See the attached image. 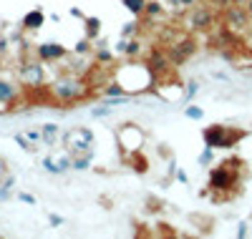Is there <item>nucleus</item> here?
Wrapping results in <instances>:
<instances>
[{"label":"nucleus","mask_w":252,"mask_h":239,"mask_svg":"<svg viewBox=\"0 0 252 239\" xmlns=\"http://www.w3.org/2000/svg\"><path fill=\"white\" fill-rule=\"evenodd\" d=\"M149 15H159L161 13V8H159V3H146V8H144Z\"/></svg>","instance_id":"obj_17"},{"label":"nucleus","mask_w":252,"mask_h":239,"mask_svg":"<svg viewBox=\"0 0 252 239\" xmlns=\"http://www.w3.org/2000/svg\"><path fill=\"white\" fill-rule=\"evenodd\" d=\"M111 114V106H103V108H94V116H106Z\"/></svg>","instance_id":"obj_19"},{"label":"nucleus","mask_w":252,"mask_h":239,"mask_svg":"<svg viewBox=\"0 0 252 239\" xmlns=\"http://www.w3.org/2000/svg\"><path fill=\"white\" fill-rule=\"evenodd\" d=\"M224 23H227L229 28H237V30L247 28V23H250L247 8H245V5H227V10H224Z\"/></svg>","instance_id":"obj_2"},{"label":"nucleus","mask_w":252,"mask_h":239,"mask_svg":"<svg viewBox=\"0 0 252 239\" xmlns=\"http://www.w3.org/2000/svg\"><path fill=\"white\" fill-rule=\"evenodd\" d=\"M245 8H247V13H250V18H252V0H247V5H245Z\"/></svg>","instance_id":"obj_29"},{"label":"nucleus","mask_w":252,"mask_h":239,"mask_svg":"<svg viewBox=\"0 0 252 239\" xmlns=\"http://www.w3.org/2000/svg\"><path fill=\"white\" fill-rule=\"evenodd\" d=\"M53 93L61 98V101H71V98H76V93H78V83L76 81H58L56 86H53Z\"/></svg>","instance_id":"obj_5"},{"label":"nucleus","mask_w":252,"mask_h":239,"mask_svg":"<svg viewBox=\"0 0 252 239\" xmlns=\"http://www.w3.org/2000/svg\"><path fill=\"white\" fill-rule=\"evenodd\" d=\"M232 184H235V177H232V171L227 169V164L209 174V186H212V189L224 191V189H232Z\"/></svg>","instance_id":"obj_3"},{"label":"nucleus","mask_w":252,"mask_h":239,"mask_svg":"<svg viewBox=\"0 0 252 239\" xmlns=\"http://www.w3.org/2000/svg\"><path fill=\"white\" fill-rule=\"evenodd\" d=\"M26 26H28V28H40V26H43V13L33 10V13L26 18Z\"/></svg>","instance_id":"obj_12"},{"label":"nucleus","mask_w":252,"mask_h":239,"mask_svg":"<svg viewBox=\"0 0 252 239\" xmlns=\"http://www.w3.org/2000/svg\"><path fill=\"white\" fill-rule=\"evenodd\" d=\"M66 146L71 154H91V146H94V134L91 128H71V131L66 134Z\"/></svg>","instance_id":"obj_1"},{"label":"nucleus","mask_w":252,"mask_h":239,"mask_svg":"<svg viewBox=\"0 0 252 239\" xmlns=\"http://www.w3.org/2000/svg\"><path fill=\"white\" fill-rule=\"evenodd\" d=\"M20 202H26V204H35V199L31 197V194H20Z\"/></svg>","instance_id":"obj_22"},{"label":"nucleus","mask_w":252,"mask_h":239,"mask_svg":"<svg viewBox=\"0 0 252 239\" xmlns=\"http://www.w3.org/2000/svg\"><path fill=\"white\" fill-rule=\"evenodd\" d=\"M197 91H199V86H197L194 81H192V83H189V86H187V96H194Z\"/></svg>","instance_id":"obj_20"},{"label":"nucleus","mask_w":252,"mask_h":239,"mask_svg":"<svg viewBox=\"0 0 252 239\" xmlns=\"http://www.w3.org/2000/svg\"><path fill=\"white\" fill-rule=\"evenodd\" d=\"M5 186H13V177H10V179H5ZM5 197H8V191L3 189V191H0V199H5Z\"/></svg>","instance_id":"obj_23"},{"label":"nucleus","mask_w":252,"mask_h":239,"mask_svg":"<svg viewBox=\"0 0 252 239\" xmlns=\"http://www.w3.org/2000/svg\"><path fill=\"white\" fill-rule=\"evenodd\" d=\"M98 60H103V63L111 60V53H109V51H101V53H98Z\"/></svg>","instance_id":"obj_24"},{"label":"nucleus","mask_w":252,"mask_h":239,"mask_svg":"<svg viewBox=\"0 0 252 239\" xmlns=\"http://www.w3.org/2000/svg\"><path fill=\"white\" fill-rule=\"evenodd\" d=\"M187 116H189V119H202V108L189 106V108H187Z\"/></svg>","instance_id":"obj_16"},{"label":"nucleus","mask_w":252,"mask_h":239,"mask_svg":"<svg viewBox=\"0 0 252 239\" xmlns=\"http://www.w3.org/2000/svg\"><path fill=\"white\" fill-rule=\"evenodd\" d=\"M187 23H189V28H209V26H212V13L194 10L192 15L187 18Z\"/></svg>","instance_id":"obj_8"},{"label":"nucleus","mask_w":252,"mask_h":239,"mask_svg":"<svg viewBox=\"0 0 252 239\" xmlns=\"http://www.w3.org/2000/svg\"><path fill=\"white\" fill-rule=\"evenodd\" d=\"M124 51L129 53V56H131V53H136V51H139V43H136V40H134V43H126V46H124Z\"/></svg>","instance_id":"obj_18"},{"label":"nucleus","mask_w":252,"mask_h":239,"mask_svg":"<svg viewBox=\"0 0 252 239\" xmlns=\"http://www.w3.org/2000/svg\"><path fill=\"white\" fill-rule=\"evenodd\" d=\"M71 151H63V154H58V156H48L46 161H43V169L46 171H53V174H63L73 161H71Z\"/></svg>","instance_id":"obj_4"},{"label":"nucleus","mask_w":252,"mask_h":239,"mask_svg":"<svg viewBox=\"0 0 252 239\" xmlns=\"http://www.w3.org/2000/svg\"><path fill=\"white\" fill-rule=\"evenodd\" d=\"M124 5L129 8L131 13H139V10L146 8V0H124Z\"/></svg>","instance_id":"obj_14"},{"label":"nucleus","mask_w":252,"mask_h":239,"mask_svg":"<svg viewBox=\"0 0 252 239\" xmlns=\"http://www.w3.org/2000/svg\"><path fill=\"white\" fill-rule=\"evenodd\" d=\"M20 78H23L28 86H38L40 81H43V66H38V63H33V66H23L20 68Z\"/></svg>","instance_id":"obj_6"},{"label":"nucleus","mask_w":252,"mask_h":239,"mask_svg":"<svg viewBox=\"0 0 252 239\" xmlns=\"http://www.w3.org/2000/svg\"><path fill=\"white\" fill-rule=\"evenodd\" d=\"M232 5H247V0H229Z\"/></svg>","instance_id":"obj_27"},{"label":"nucleus","mask_w":252,"mask_h":239,"mask_svg":"<svg viewBox=\"0 0 252 239\" xmlns=\"http://www.w3.org/2000/svg\"><path fill=\"white\" fill-rule=\"evenodd\" d=\"M40 131H43V139H46V141H53L56 134H58V126H56V123H46Z\"/></svg>","instance_id":"obj_13"},{"label":"nucleus","mask_w":252,"mask_h":239,"mask_svg":"<svg viewBox=\"0 0 252 239\" xmlns=\"http://www.w3.org/2000/svg\"><path fill=\"white\" fill-rule=\"evenodd\" d=\"M5 174H8V169H5V164H3V161H0V181L5 179Z\"/></svg>","instance_id":"obj_25"},{"label":"nucleus","mask_w":252,"mask_h":239,"mask_svg":"<svg viewBox=\"0 0 252 239\" xmlns=\"http://www.w3.org/2000/svg\"><path fill=\"white\" fill-rule=\"evenodd\" d=\"M204 141H207V146H212V149H222L224 146V128L222 126L207 128V131H204Z\"/></svg>","instance_id":"obj_7"},{"label":"nucleus","mask_w":252,"mask_h":239,"mask_svg":"<svg viewBox=\"0 0 252 239\" xmlns=\"http://www.w3.org/2000/svg\"><path fill=\"white\" fill-rule=\"evenodd\" d=\"M38 53L43 56V58H61V56H63V48L56 46V43H48V46H40Z\"/></svg>","instance_id":"obj_11"},{"label":"nucleus","mask_w":252,"mask_h":239,"mask_svg":"<svg viewBox=\"0 0 252 239\" xmlns=\"http://www.w3.org/2000/svg\"><path fill=\"white\" fill-rule=\"evenodd\" d=\"M51 224H63V219H61V216H56V214H53V216H51Z\"/></svg>","instance_id":"obj_26"},{"label":"nucleus","mask_w":252,"mask_h":239,"mask_svg":"<svg viewBox=\"0 0 252 239\" xmlns=\"http://www.w3.org/2000/svg\"><path fill=\"white\" fill-rule=\"evenodd\" d=\"M166 66H169V53H159V51L149 53V68L152 71H164Z\"/></svg>","instance_id":"obj_9"},{"label":"nucleus","mask_w":252,"mask_h":239,"mask_svg":"<svg viewBox=\"0 0 252 239\" xmlns=\"http://www.w3.org/2000/svg\"><path fill=\"white\" fill-rule=\"evenodd\" d=\"M179 3H182V5H194L197 0H179Z\"/></svg>","instance_id":"obj_28"},{"label":"nucleus","mask_w":252,"mask_h":239,"mask_svg":"<svg viewBox=\"0 0 252 239\" xmlns=\"http://www.w3.org/2000/svg\"><path fill=\"white\" fill-rule=\"evenodd\" d=\"M15 86H10L8 81H0V103H10L15 101Z\"/></svg>","instance_id":"obj_10"},{"label":"nucleus","mask_w":252,"mask_h":239,"mask_svg":"<svg viewBox=\"0 0 252 239\" xmlns=\"http://www.w3.org/2000/svg\"><path fill=\"white\" fill-rule=\"evenodd\" d=\"M121 93V86H109L106 89V96H119Z\"/></svg>","instance_id":"obj_21"},{"label":"nucleus","mask_w":252,"mask_h":239,"mask_svg":"<svg viewBox=\"0 0 252 239\" xmlns=\"http://www.w3.org/2000/svg\"><path fill=\"white\" fill-rule=\"evenodd\" d=\"M89 164H91V154H83V156L76 159L71 166H73V169H89Z\"/></svg>","instance_id":"obj_15"}]
</instances>
